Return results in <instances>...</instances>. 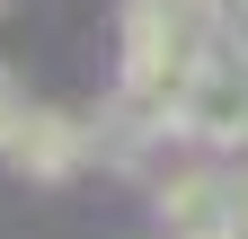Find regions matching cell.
<instances>
[{"label": "cell", "instance_id": "1", "mask_svg": "<svg viewBox=\"0 0 248 239\" xmlns=\"http://www.w3.org/2000/svg\"><path fill=\"white\" fill-rule=\"evenodd\" d=\"M177 133L186 142H248V62H231L222 45H204L195 62H186Z\"/></svg>", "mask_w": 248, "mask_h": 239}, {"label": "cell", "instance_id": "2", "mask_svg": "<svg viewBox=\"0 0 248 239\" xmlns=\"http://www.w3.org/2000/svg\"><path fill=\"white\" fill-rule=\"evenodd\" d=\"M0 151H9L27 177H71V168L89 160V133L71 124V115H45V106H27V115H18V133L0 142Z\"/></svg>", "mask_w": 248, "mask_h": 239}, {"label": "cell", "instance_id": "3", "mask_svg": "<svg viewBox=\"0 0 248 239\" xmlns=\"http://www.w3.org/2000/svg\"><path fill=\"white\" fill-rule=\"evenodd\" d=\"M222 213H231V230L248 239V168H222Z\"/></svg>", "mask_w": 248, "mask_h": 239}, {"label": "cell", "instance_id": "4", "mask_svg": "<svg viewBox=\"0 0 248 239\" xmlns=\"http://www.w3.org/2000/svg\"><path fill=\"white\" fill-rule=\"evenodd\" d=\"M18 115H27V98H18V80H9V71H0V142H9V133H18Z\"/></svg>", "mask_w": 248, "mask_h": 239}]
</instances>
